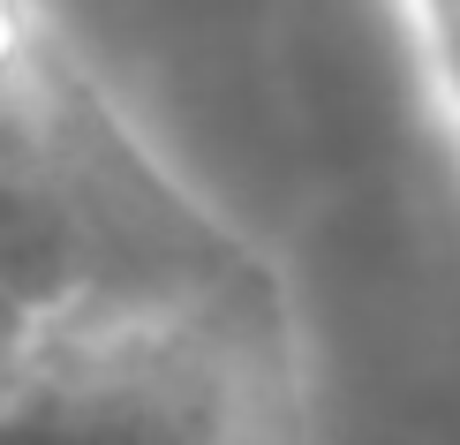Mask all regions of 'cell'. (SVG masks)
<instances>
[{
	"label": "cell",
	"instance_id": "cell-1",
	"mask_svg": "<svg viewBox=\"0 0 460 445\" xmlns=\"http://www.w3.org/2000/svg\"><path fill=\"white\" fill-rule=\"evenodd\" d=\"M264 408L249 333L181 272L46 302L0 370V445H264Z\"/></svg>",
	"mask_w": 460,
	"mask_h": 445
}]
</instances>
